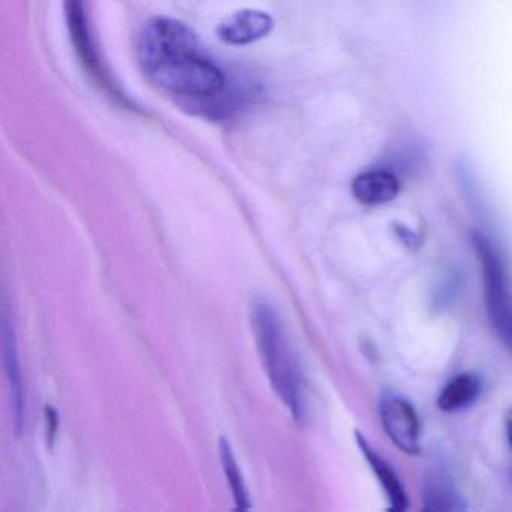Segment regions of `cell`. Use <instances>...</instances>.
<instances>
[{"label": "cell", "mask_w": 512, "mask_h": 512, "mask_svg": "<svg viewBox=\"0 0 512 512\" xmlns=\"http://www.w3.org/2000/svg\"><path fill=\"white\" fill-rule=\"evenodd\" d=\"M251 328L266 376L281 403L298 424L307 416L305 380L298 356L283 323L269 302L259 299L251 307Z\"/></svg>", "instance_id": "7a4b0ae2"}, {"label": "cell", "mask_w": 512, "mask_h": 512, "mask_svg": "<svg viewBox=\"0 0 512 512\" xmlns=\"http://www.w3.org/2000/svg\"><path fill=\"white\" fill-rule=\"evenodd\" d=\"M274 28V20L265 11L241 10L218 25L217 34L224 43L245 46L262 40Z\"/></svg>", "instance_id": "52a82bcc"}, {"label": "cell", "mask_w": 512, "mask_h": 512, "mask_svg": "<svg viewBox=\"0 0 512 512\" xmlns=\"http://www.w3.org/2000/svg\"><path fill=\"white\" fill-rule=\"evenodd\" d=\"M422 512H467L460 494L448 478L442 475L428 478L424 487Z\"/></svg>", "instance_id": "8fae6325"}, {"label": "cell", "mask_w": 512, "mask_h": 512, "mask_svg": "<svg viewBox=\"0 0 512 512\" xmlns=\"http://www.w3.org/2000/svg\"><path fill=\"white\" fill-rule=\"evenodd\" d=\"M383 431L404 454L421 452L422 425L415 406L397 392H385L379 401Z\"/></svg>", "instance_id": "277c9868"}, {"label": "cell", "mask_w": 512, "mask_h": 512, "mask_svg": "<svg viewBox=\"0 0 512 512\" xmlns=\"http://www.w3.org/2000/svg\"><path fill=\"white\" fill-rule=\"evenodd\" d=\"M505 431L506 439H508L509 445H511L512 448V407L506 410L505 413Z\"/></svg>", "instance_id": "5bb4252c"}, {"label": "cell", "mask_w": 512, "mask_h": 512, "mask_svg": "<svg viewBox=\"0 0 512 512\" xmlns=\"http://www.w3.org/2000/svg\"><path fill=\"white\" fill-rule=\"evenodd\" d=\"M67 22L68 28H70L71 40H73L76 52L79 53L86 70L94 76L95 82L100 83V86L107 89L109 94L116 95V98L125 101L124 98L119 97L118 88L113 85L109 73L104 71L103 64L98 58L97 49H94V40H92L91 31H89L88 17L83 11V4H80V2L67 4Z\"/></svg>", "instance_id": "5b68a950"}, {"label": "cell", "mask_w": 512, "mask_h": 512, "mask_svg": "<svg viewBox=\"0 0 512 512\" xmlns=\"http://www.w3.org/2000/svg\"><path fill=\"white\" fill-rule=\"evenodd\" d=\"M482 383L472 373H461L452 377L437 397V406L442 412L455 413L467 409L478 400Z\"/></svg>", "instance_id": "30bf717a"}, {"label": "cell", "mask_w": 512, "mask_h": 512, "mask_svg": "<svg viewBox=\"0 0 512 512\" xmlns=\"http://www.w3.org/2000/svg\"><path fill=\"white\" fill-rule=\"evenodd\" d=\"M485 287V305L491 326L502 343L512 350V290L499 251L484 236H473Z\"/></svg>", "instance_id": "3957f363"}, {"label": "cell", "mask_w": 512, "mask_h": 512, "mask_svg": "<svg viewBox=\"0 0 512 512\" xmlns=\"http://www.w3.org/2000/svg\"><path fill=\"white\" fill-rule=\"evenodd\" d=\"M44 415H46L47 443H50V445H53V442H55L56 433H58V427H59L58 412H56L55 407L46 406V409H44Z\"/></svg>", "instance_id": "4fadbf2b"}, {"label": "cell", "mask_w": 512, "mask_h": 512, "mask_svg": "<svg viewBox=\"0 0 512 512\" xmlns=\"http://www.w3.org/2000/svg\"><path fill=\"white\" fill-rule=\"evenodd\" d=\"M355 439L356 445H358L361 454L364 455L374 478L377 479L383 493L388 497V512H407L409 496H407L406 488H404V484L392 464H389V461L380 452H377V449L368 442L367 437L361 431H356Z\"/></svg>", "instance_id": "8992f818"}, {"label": "cell", "mask_w": 512, "mask_h": 512, "mask_svg": "<svg viewBox=\"0 0 512 512\" xmlns=\"http://www.w3.org/2000/svg\"><path fill=\"white\" fill-rule=\"evenodd\" d=\"M218 449H220V460L224 476H226L227 485H229L233 502H235V511L233 512H250V494H248L247 484H245L244 476H242L241 469H239L238 460H236L232 445L224 437H221Z\"/></svg>", "instance_id": "7c38bea8"}, {"label": "cell", "mask_w": 512, "mask_h": 512, "mask_svg": "<svg viewBox=\"0 0 512 512\" xmlns=\"http://www.w3.org/2000/svg\"><path fill=\"white\" fill-rule=\"evenodd\" d=\"M2 353H4L5 373L11 392V406H13L14 425L16 430H22L23 416H25V388H23L22 367H20L19 350H17L16 337L8 323L7 317L2 319Z\"/></svg>", "instance_id": "ba28073f"}, {"label": "cell", "mask_w": 512, "mask_h": 512, "mask_svg": "<svg viewBox=\"0 0 512 512\" xmlns=\"http://www.w3.org/2000/svg\"><path fill=\"white\" fill-rule=\"evenodd\" d=\"M137 59L152 85L182 103L203 106L226 92V74L193 29L179 20H148L137 37Z\"/></svg>", "instance_id": "6da1fadb"}, {"label": "cell", "mask_w": 512, "mask_h": 512, "mask_svg": "<svg viewBox=\"0 0 512 512\" xmlns=\"http://www.w3.org/2000/svg\"><path fill=\"white\" fill-rule=\"evenodd\" d=\"M398 191V179L383 170L361 173L352 182L353 196L364 205L376 206L391 202L398 196Z\"/></svg>", "instance_id": "9c48e42d"}]
</instances>
